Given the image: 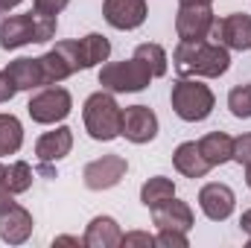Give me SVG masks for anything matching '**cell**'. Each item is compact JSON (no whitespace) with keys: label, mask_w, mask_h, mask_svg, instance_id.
Here are the masks:
<instances>
[{"label":"cell","mask_w":251,"mask_h":248,"mask_svg":"<svg viewBox=\"0 0 251 248\" xmlns=\"http://www.w3.org/2000/svg\"><path fill=\"white\" fill-rule=\"evenodd\" d=\"M173 67L178 76H204L216 79L231 67V53L213 41H181L173 50Z\"/></svg>","instance_id":"6da1fadb"},{"label":"cell","mask_w":251,"mask_h":248,"mask_svg":"<svg viewBox=\"0 0 251 248\" xmlns=\"http://www.w3.org/2000/svg\"><path fill=\"white\" fill-rule=\"evenodd\" d=\"M56 35V18L38 15L35 9L26 15H9L0 21V47L18 50L24 44H44Z\"/></svg>","instance_id":"7a4b0ae2"},{"label":"cell","mask_w":251,"mask_h":248,"mask_svg":"<svg viewBox=\"0 0 251 248\" xmlns=\"http://www.w3.org/2000/svg\"><path fill=\"white\" fill-rule=\"evenodd\" d=\"M82 117H85V128H88V134H91L94 140L108 143V140L120 137V128H123V108L117 105V99H114L111 91H97V94H91V97L85 99Z\"/></svg>","instance_id":"3957f363"},{"label":"cell","mask_w":251,"mask_h":248,"mask_svg":"<svg viewBox=\"0 0 251 248\" xmlns=\"http://www.w3.org/2000/svg\"><path fill=\"white\" fill-rule=\"evenodd\" d=\"M173 111L184 120V123H199L204 117H210L216 99H213V91L207 85H201L199 79H190V76H181L176 85H173Z\"/></svg>","instance_id":"277c9868"},{"label":"cell","mask_w":251,"mask_h":248,"mask_svg":"<svg viewBox=\"0 0 251 248\" xmlns=\"http://www.w3.org/2000/svg\"><path fill=\"white\" fill-rule=\"evenodd\" d=\"M149 82H152V73L134 56L126 62L102 64V70H100V85H102V91H111V94H137V91L149 88Z\"/></svg>","instance_id":"5b68a950"},{"label":"cell","mask_w":251,"mask_h":248,"mask_svg":"<svg viewBox=\"0 0 251 248\" xmlns=\"http://www.w3.org/2000/svg\"><path fill=\"white\" fill-rule=\"evenodd\" d=\"M73 108V99L64 88H56V85H47L44 91H38L29 102H26V111L35 123L41 125H53V123H62L64 117L70 114Z\"/></svg>","instance_id":"8992f818"},{"label":"cell","mask_w":251,"mask_h":248,"mask_svg":"<svg viewBox=\"0 0 251 248\" xmlns=\"http://www.w3.org/2000/svg\"><path fill=\"white\" fill-rule=\"evenodd\" d=\"M207 41L222 44L228 50H240V53L251 50V15L234 12V15H225V18H213Z\"/></svg>","instance_id":"52a82bcc"},{"label":"cell","mask_w":251,"mask_h":248,"mask_svg":"<svg viewBox=\"0 0 251 248\" xmlns=\"http://www.w3.org/2000/svg\"><path fill=\"white\" fill-rule=\"evenodd\" d=\"M213 9L210 3H181L176 15V32L181 41H207L213 26Z\"/></svg>","instance_id":"ba28073f"},{"label":"cell","mask_w":251,"mask_h":248,"mask_svg":"<svg viewBox=\"0 0 251 248\" xmlns=\"http://www.w3.org/2000/svg\"><path fill=\"white\" fill-rule=\"evenodd\" d=\"M126 173H128V164L123 155H102L85 167L82 178H85L88 190H111L123 181Z\"/></svg>","instance_id":"9c48e42d"},{"label":"cell","mask_w":251,"mask_h":248,"mask_svg":"<svg viewBox=\"0 0 251 248\" xmlns=\"http://www.w3.org/2000/svg\"><path fill=\"white\" fill-rule=\"evenodd\" d=\"M32 237V213L18 201L0 204V240L9 246H21Z\"/></svg>","instance_id":"30bf717a"},{"label":"cell","mask_w":251,"mask_h":248,"mask_svg":"<svg viewBox=\"0 0 251 248\" xmlns=\"http://www.w3.org/2000/svg\"><path fill=\"white\" fill-rule=\"evenodd\" d=\"M199 207H201V213H204L207 219L225 222V219L234 213V207H237V196H234V190L228 184L210 181V184H204L199 190Z\"/></svg>","instance_id":"8fae6325"},{"label":"cell","mask_w":251,"mask_h":248,"mask_svg":"<svg viewBox=\"0 0 251 248\" xmlns=\"http://www.w3.org/2000/svg\"><path fill=\"white\" fill-rule=\"evenodd\" d=\"M120 134L126 140H131V143L155 140V134H158L155 111L146 108V105H128V108H123V128H120Z\"/></svg>","instance_id":"7c38bea8"},{"label":"cell","mask_w":251,"mask_h":248,"mask_svg":"<svg viewBox=\"0 0 251 248\" xmlns=\"http://www.w3.org/2000/svg\"><path fill=\"white\" fill-rule=\"evenodd\" d=\"M102 15L114 29H137L146 21L149 6L146 0H105Z\"/></svg>","instance_id":"4fadbf2b"},{"label":"cell","mask_w":251,"mask_h":248,"mask_svg":"<svg viewBox=\"0 0 251 248\" xmlns=\"http://www.w3.org/2000/svg\"><path fill=\"white\" fill-rule=\"evenodd\" d=\"M152 222L158 231H190L193 228V210L187 201H178L176 196L158 207H152Z\"/></svg>","instance_id":"5bb4252c"},{"label":"cell","mask_w":251,"mask_h":248,"mask_svg":"<svg viewBox=\"0 0 251 248\" xmlns=\"http://www.w3.org/2000/svg\"><path fill=\"white\" fill-rule=\"evenodd\" d=\"M70 149H73V131L67 125H59L53 131H44L38 137V143H35V155H38L41 164L62 161V158L70 155Z\"/></svg>","instance_id":"9a60e30c"},{"label":"cell","mask_w":251,"mask_h":248,"mask_svg":"<svg viewBox=\"0 0 251 248\" xmlns=\"http://www.w3.org/2000/svg\"><path fill=\"white\" fill-rule=\"evenodd\" d=\"M82 240H85L88 248H117L120 240H123V231H120L117 219H111V216H94Z\"/></svg>","instance_id":"2e32d148"},{"label":"cell","mask_w":251,"mask_h":248,"mask_svg":"<svg viewBox=\"0 0 251 248\" xmlns=\"http://www.w3.org/2000/svg\"><path fill=\"white\" fill-rule=\"evenodd\" d=\"M173 164H176V170L181 173V175H187V178H204L207 173H210V164H207V158L201 155V149H199V143H181L176 152H173Z\"/></svg>","instance_id":"e0dca14e"},{"label":"cell","mask_w":251,"mask_h":248,"mask_svg":"<svg viewBox=\"0 0 251 248\" xmlns=\"http://www.w3.org/2000/svg\"><path fill=\"white\" fill-rule=\"evenodd\" d=\"M6 73L12 76L18 91H35L44 85V70L38 59H15L6 64Z\"/></svg>","instance_id":"ac0fdd59"},{"label":"cell","mask_w":251,"mask_h":248,"mask_svg":"<svg viewBox=\"0 0 251 248\" xmlns=\"http://www.w3.org/2000/svg\"><path fill=\"white\" fill-rule=\"evenodd\" d=\"M199 149L210 167H222L234 158V137H228L225 131H210L199 140Z\"/></svg>","instance_id":"d6986e66"},{"label":"cell","mask_w":251,"mask_h":248,"mask_svg":"<svg viewBox=\"0 0 251 248\" xmlns=\"http://www.w3.org/2000/svg\"><path fill=\"white\" fill-rule=\"evenodd\" d=\"M173 196H176V184H173V178H164V175H155V178H149L146 184L140 187V201L149 210L164 204V201H170Z\"/></svg>","instance_id":"ffe728a7"},{"label":"cell","mask_w":251,"mask_h":248,"mask_svg":"<svg viewBox=\"0 0 251 248\" xmlns=\"http://www.w3.org/2000/svg\"><path fill=\"white\" fill-rule=\"evenodd\" d=\"M24 143V125L15 114H0V158L15 155Z\"/></svg>","instance_id":"44dd1931"},{"label":"cell","mask_w":251,"mask_h":248,"mask_svg":"<svg viewBox=\"0 0 251 248\" xmlns=\"http://www.w3.org/2000/svg\"><path fill=\"white\" fill-rule=\"evenodd\" d=\"M79 47H82V56H85V67H97V64L108 62V56H111V44H108V38L100 35V32L85 35V38L79 41Z\"/></svg>","instance_id":"7402d4cb"},{"label":"cell","mask_w":251,"mask_h":248,"mask_svg":"<svg viewBox=\"0 0 251 248\" xmlns=\"http://www.w3.org/2000/svg\"><path fill=\"white\" fill-rule=\"evenodd\" d=\"M134 59H140V62L146 64V70L152 73V79H158V76H164L167 73V50L161 47V44H140L137 50H134Z\"/></svg>","instance_id":"603a6c76"},{"label":"cell","mask_w":251,"mask_h":248,"mask_svg":"<svg viewBox=\"0 0 251 248\" xmlns=\"http://www.w3.org/2000/svg\"><path fill=\"white\" fill-rule=\"evenodd\" d=\"M32 167L26 164V161H15V164H9L6 167V187H9V193L12 196H21V193H26L29 187H32Z\"/></svg>","instance_id":"cb8c5ba5"},{"label":"cell","mask_w":251,"mask_h":248,"mask_svg":"<svg viewBox=\"0 0 251 248\" xmlns=\"http://www.w3.org/2000/svg\"><path fill=\"white\" fill-rule=\"evenodd\" d=\"M38 62H41V70H44V85H59L62 79L73 76V73H70V67L64 64V59L59 56V53H56V50L44 53Z\"/></svg>","instance_id":"d4e9b609"},{"label":"cell","mask_w":251,"mask_h":248,"mask_svg":"<svg viewBox=\"0 0 251 248\" xmlns=\"http://www.w3.org/2000/svg\"><path fill=\"white\" fill-rule=\"evenodd\" d=\"M228 108H231L234 117L249 120L251 117V82L249 85H237V88H231V94H228Z\"/></svg>","instance_id":"484cf974"},{"label":"cell","mask_w":251,"mask_h":248,"mask_svg":"<svg viewBox=\"0 0 251 248\" xmlns=\"http://www.w3.org/2000/svg\"><path fill=\"white\" fill-rule=\"evenodd\" d=\"M53 50H56V53L64 59V64L70 67V73L88 70V67H85V56H82V47H79V41H59Z\"/></svg>","instance_id":"4316f807"},{"label":"cell","mask_w":251,"mask_h":248,"mask_svg":"<svg viewBox=\"0 0 251 248\" xmlns=\"http://www.w3.org/2000/svg\"><path fill=\"white\" fill-rule=\"evenodd\" d=\"M231 161H237L240 167H251V131L234 137V158Z\"/></svg>","instance_id":"83f0119b"},{"label":"cell","mask_w":251,"mask_h":248,"mask_svg":"<svg viewBox=\"0 0 251 248\" xmlns=\"http://www.w3.org/2000/svg\"><path fill=\"white\" fill-rule=\"evenodd\" d=\"M155 246H164V248H187V231H161L155 237Z\"/></svg>","instance_id":"f1b7e54d"},{"label":"cell","mask_w":251,"mask_h":248,"mask_svg":"<svg viewBox=\"0 0 251 248\" xmlns=\"http://www.w3.org/2000/svg\"><path fill=\"white\" fill-rule=\"evenodd\" d=\"M120 246L123 248H152L155 246V237L146 234V231H128V234H123Z\"/></svg>","instance_id":"f546056e"},{"label":"cell","mask_w":251,"mask_h":248,"mask_svg":"<svg viewBox=\"0 0 251 248\" xmlns=\"http://www.w3.org/2000/svg\"><path fill=\"white\" fill-rule=\"evenodd\" d=\"M70 0H35V12L38 15H50V18H59V12L67 9Z\"/></svg>","instance_id":"4dcf8cb0"},{"label":"cell","mask_w":251,"mask_h":248,"mask_svg":"<svg viewBox=\"0 0 251 248\" xmlns=\"http://www.w3.org/2000/svg\"><path fill=\"white\" fill-rule=\"evenodd\" d=\"M15 94H18V88H15V82H12V76H9L6 70H0V105L9 102Z\"/></svg>","instance_id":"1f68e13d"},{"label":"cell","mask_w":251,"mask_h":248,"mask_svg":"<svg viewBox=\"0 0 251 248\" xmlns=\"http://www.w3.org/2000/svg\"><path fill=\"white\" fill-rule=\"evenodd\" d=\"M3 201H12V193H9V187H6V167L0 164V204Z\"/></svg>","instance_id":"d6a6232c"},{"label":"cell","mask_w":251,"mask_h":248,"mask_svg":"<svg viewBox=\"0 0 251 248\" xmlns=\"http://www.w3.org/2000/svg\"><path fill=\"white\" fill-rule=\"evenodd\" d=\"M56 246H85V240H79V237H59Z\"/></svg>","instance_id":"836d02e7"},{"label":"cell","mask_w":251,"mask_h":248,"mask_svg":"<svg viewBox=\"0 0 251 248\" xmlns=\"http://www.w3.org/2000/svg\"><path fill=\"white\" fill-rule=\"evenodd\" d=\"M240 225H243V231H246V234H251V210H246V213H243Z\"/></svg>","instance_id":"e575fe53"},{"label":"cell","mask_w":251,"mask_h":248,"mask_svg":"<svg viewBox=\"0 0 251 248\" xmlns=\"http://www.w3.org/2000/svg\"><path fill=\"white\" fill-rule=\"evenodd\" d=\"M21 0H0V12H9V9H15Z\"/></svg>","instance_id":"d590c367"},{"label":"cell","mask_w":251,"mask_h":248,"mask_svg":"<svg viewBox=\"0 0 251 248\" xmlns=\"http://www.w3.org/2000/svg\"><path fill=\"white\" fill-rule=\"evenodd\" d=\"M246 184H249V190H251V167H246Z\"/></svg>","instance_id":"8d00e7d4"},{"label":"cell","mask_w":251,"mask_h":248,"mask_svg":"<svg viewBox=\"0 0 251 248\" xmlns=\"http://www.w3.org/2000/svg\"><path fill=\"white\" fill-rule=\"evenodd\" d=\"M178 3H210V0H178Z\"/></svg>","instance_id":"74e56055"},{"label":"cell","mask_w":251,"mask_h":248,"mask_svg":"<svg viewBox=\"0 0 251 248\" xmlns=\"http://www.w3.org/2000/svg\"><path fill=\"white\" fill-rule=\"evenodd\" d=\"M249 246H251V234H249Z\"/></svg>","instance_id":"f35d334b"}]
</instances>
